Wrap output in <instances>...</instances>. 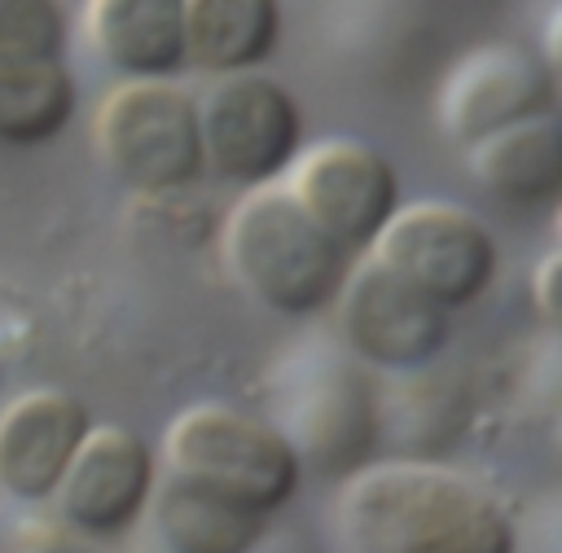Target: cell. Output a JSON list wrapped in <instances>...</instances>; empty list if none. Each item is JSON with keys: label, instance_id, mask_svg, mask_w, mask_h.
<instances>
[{"label": "cell", "instance_id": "1", "mask_svg": "<svg viewBox=\"0 0 562 553\" xmlns=\"http://www.w3.org/2000/svg\"><path fill=\"white\" fill-rule=\"evenodd\" d=\"M347 553H518L505 505L435 461H369L338 492Z\"/></svg>", "mask_w": 562, "mask_h": 553}, {"label": "cell", "instance_id": "2", "mask_svg": "<svg viewBox=\"0 0 562 553\" xmlns=\"http://www.w3.org/2000/svg\"><path fill=\"white\" fill-rule=\"evenodd\" d=\"M233 281L272 316H316L334 303L351 255L334 246L281 184H255L224 219Z\"/></svg>", "mask_w": 562, "mask_h": 553}, {"label": "cell", "instance_id": "3", "mask_svg": "<svg viewBox=\"0 0 562 553\" xmlns=\"http://www.w3.org/2000/svg\"><path fill=\"white\" fill-rule=\"evenodd\" d=\"M277 430L294 448L299 465L316 474H351L364 465L378 439V395L364 377L360 360L342 347H303L281 364V382L272 391Z\"/></svg>", "mask_w": 562, "mask_h": 553}, {"label": "cell", "instance_id": "4", "mask_svg": "<svg viewBox=\"0 0 562 553\" xmlns=\"http://www.w3.org/2000/svg\"><path fill=\"white\" fill-rule=\"evenodd\" d=\"M167 461L176 478H189L259 518L290 505L303 478L285 435L228 404L184 408L167 430Z\"/></svg>", "mask_w": 562, "mask_h": 553}, {"label": "cell", "instance_id": "5", "mask_svg": "<svg viewBox=\"0 0 562 553\" xmlns=\"http://www.w3.org/2000/svg\"><path fill=\"white\" fill-rule=\"evenodd\" d=\"M92 145L101 167L136 193L189 189L202 162L198 97L171 79H123L92 114Z\"/></svg>", "mask_w": 562, "mask_h": 553}, {"label": "cell", "instance_id": "6", "mask_svg": "<svg viewBox=\"0 0 562 553\" xmlns=\"http://www.w3.org/2000/svg\"><path fill=\"white\" fill-rule=\"evenodd\" d=\"M364 255H373L386 272H395L443 312L479 303L501 268L492 228L474 211L439 198L395 206V215L382 224Z\"/></svg>", "mask_w": 562, "mask_h": 553}, {"label": "cell", "instance_id": "7", "mask_svg": "<svg viewBox=\"0 0 562 553\" xmlns=\"http://www.w3.org/2000/svg\"><path fill=\"white\" fill-rule=\"evenodd\" d=\"M202 162L241 189L272 184L303 154V114L272 75H220L198 101Z\"/></svg>", "mask_w": 562, "mask_h": 553}, {"label": "cell", "instance_id": "8", "mask_svg": "<svg viewBox=\"0 0 562 553\" xmlns=\"http://www.w3.org/2000/svg\"><path fill=\"white\" fill-rule=\"evenodd\" d=\"M329 307L338 320L342 351L373 369H426L452 338V312L422 298L373 255H360L347 268Z\"/></svg>", "mask_w": 562, "mask_h": 553}, {"label": "cell", "instance_id": "9", "mask_svg": "<svg viewBox=\"0 0 562 553\" xmlns=\"http://www.w3.org/2000/svg\"><path fill=\"white\" fill-rule=\"evenodd\" d=\"M285 193L347 255H364L400 206V176L364 140H321L290 162Z\"/></svg>", "mask_w": 562, "mask_h": 553}, {"label": "cell", "instance_id": "10", "mask_svg": "<svg viewBox=\"0 0 562 553\" xmlns=\"http://www.w3.org/2000/svg\"><path fill=\"white\" fill-rule=\"evenodd\" d=\"M553 66L518 44L492 40L457 57L439 83V127L457 145H474L509 123L553 110Z\"/></svg>", "mask_w": 562, "mask_h": 553}, {"label": "cell", "instance_id": "11", "mask_svg": "<svg viewBox=\"0 0 562 553\" xmlns=\"http://www.w3.org/2000/svg\"><path fill=\"white\" fill-rule=\"evenodd\" d=\"M154 483V452L136 430L92 426L75 448L53 500L66 531L83 540H119L145 518Z\"/></svg>", "mask_w": 562, "mask_h": 553}, {"label": "cell", "instance_id": "12", "mask_svg": "<svg viewBox=\"0 0 562 553\" xmlns=\"http://www.w3.org/2000/svg\"><path fill=\"white\" fill-rule=\"evenodd\" d=\"M92 430L88 408L70 391H26L0 408V492L40 505L53 500L75 448Z\"/></svg>", "mask_w": 562, "mask_h": 553}, {"label": "cell", "instance_id": "13", "mask_svg": "<svg viewBox=\"0 0 562 553\" xmlns=\"http://www.w3.org/2000/svg\"><path fill=\"white\" fill-rule=\"evenodd\" d=\"M92 53L123 79H171L184 57V0H88Z\"/></svg>", "mask_w": 562, "mask_h": 553}, {"label": "cell", "instance_id": "14", "mask_svg": "<svg viewBox=\"0 0 562 553\" xmlns=\"http://www.w3.org/2000/svg\"><path fill=\"white\" fill-rule=\"evenodd\" d=\"M465 149L474 184L505 206H540L562 189V123L553 110L509 123Z\"/></svg>", "mask_w": 562, "mask_h": 553}, {"label": "cell", "instance_id": "15", "mask_svg": "<svg viewBox=\"0 0 562 553\" xmlns=\"http://www.w3.org/2000/svg\"><path fill=\"white\" fill-rule=\"evenodd\" d=\"M145 518L158 553H246L268 531L259 514L176 474L154 483Z\"/></svg>", "mask_w": 562, "mask_h": 553}, {"label": "cell", "instance_id": "16", "mask_svg": "<svg viewBox=\"0 0 562 553\" xmlns=\"http://www.w3.org/2000/svg\"><path fill=\"white\" fill-rule=\"evenodd\" d=\"M281 44V0H184V57L211 75L263 66Z\"/></svg>", "mask_w": 562, "mask_h": 553}, {"label": "cell", "instance_id": "17", "mask_svg": "<svg viewBox=\"0 0 562 553\" xmlns=\"http://www.w3.org/2000/svg\"><path fill=\"white\" fill-rule=\"evenodd\" d=\"M79 105L75 75L61 61L0 66V145L35 149L57 140Z\"/></svg>", "mask_w": 562, "mask_h": 553}, {"label": "cell", "instance_id": "18", "mask_svg": "<svg viewBox=\"0 0 562 553\" xmlns=\"http://www.w3.org/2000/svg\"><path fill=\"white\" fill-rule=\"evenodd\" d=\"M66 13L61 0H0V66L61 61Z\"/></svg>", "mask_w": 562, "mask_h": 553}, {"label": "cell", "instance_id": "19", "mask_svg": "<svg viewBox=\"0 0 562 553\" xmlns=\"http://www.w3.org/2000/svg\"><path fill=\"white\" fill-rule=\"evenodd\" d=\"M18 553H97L92 540L75 535V531H61V527H44V531H31Z\"/></svg>", "mask_w": 562, "mask_h": 553}, {"label": "cell", "instance_id": "20", "mask_svg": "<svg viewBox=\"0 0 562 553\" xmlns=\"http://www.w3.org/2000/svg\"><path fill=\"white\" fill-rule=\"evenodd\" d=\"M553 285H558V255H549L536 272V307L544 320H558V303H553Z\"/></svg>", "mask_w": 562, "mask_h": 553}, {"label": "cell", "instance_id": "21", "mask_svg": "<svg viewBox=\"0 0 562 553\" xmlns=\"http://www.w3.org/2000/svg\"><path fill=\"white\" fill-rule=\"evenodd\" d=\"M246 553H312V544L303 535H290V531H263Z\"/></svg>", "mask_w": 562, "mask_h": 553}]
</instances>
